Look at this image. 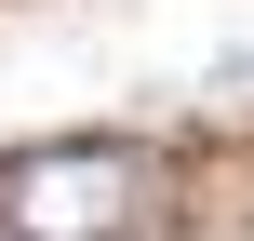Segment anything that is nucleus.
Here are the masks:
<instances>
[{
	"label": "nucleus",
	"instance_id": "1",
	"mask_svg": "<svg viewBox=\"0 0 254 241\" xmlns=\"http://www.w3.org/2000/svg\"><path fill=\"white\" fill-rule=\"evenodd\" d=\"M147 215H161V174H147V148H107V134L27 148L0 174V228L13 241H134Z\"/></svg>",
	"mask_w": 254,
	"mask_h": 241
}]
</instances>
